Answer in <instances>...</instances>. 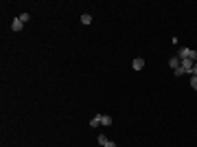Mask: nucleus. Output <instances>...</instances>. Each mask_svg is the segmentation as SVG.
<instances>
[{
	"label": "nucleus",
	"mask_w": 197,
	"mask_h": 147,
	"mask_svg": "<svg viewBox=\"0 0 197 147\" xmlns=\"http://www.w3.org/2000/svg\"><path fill=\"white\" fill-rule=\"evenodd\" d=\"M142 68H145V59L136 57V59H134V70H142Z\"/></svg>",
	"instance_id": "7ed1b4c3"
},
{
	"label": "nucleus",
	"mask_w": 197,
	"mask_h": 147,
	"mask_svg": "<svg viewBox=\"0 0 197 147\" xmlns=\"http://www.w3.org/2000/svg\"><path fill=\"white\" fill-rule=\"evenodd\" d=\"M188 51H191V48L182 46V48H180V53H178V57H180V59H186V57H188Z\"/></svg>",
	"instance_id": "39448f33"
},
{
	"label": "nucleus",
	"mask_w": 197,
	"mask_h": 147,
	"mask_svg": "<svg viewBox=\"0 0 197 147\" xmlns=\"http://www.w3.org/2000/svg\"><path fill=\"white\" fill-rule=\"evenodd\" d=\"M20 20H22V22H29V20H31V15H29V13H22V15H20Z\"/></svg>",
	"instance_id": "9b49d317"
},
{
	"label": "nucleus",
	"mask_w": 197,
	"mask_h": 147,
	"mask_svg": "<svg viewBox=\"0 0 197 147\" xmlns=\"http://www.w3.org/2000/svg\"><path fill=\"white\" fill-rule=\"evenodd\" d=\"M186 59H191V62L195 64V62H197V51H188V57H186Z\"/></svg>",
	"instance_id": "9d476101"
},
{
	"label": "nucleus",
	"mask_w": 197,
	"mask_h": 147,
	"mask_svg": "<svg viewBox=\"0 0 197 147\" xmlns=\"http://www.w3.org/2000/svg\"><path fill=\"white\" fill-rule=\"evenodd\" d=\"M173 72H175V77H182V75H184V70H182V66H180V68H175Z\"/></svg>",
	"instance_id": "f8f14e48"
},
{
	"label": "nucleus",
	"mask_w": 197,
	"mask_h": 147,
	"mask_svg": "<svg viewBox=\"0 0 197 147\" xmlns=\"http://www.w3.org/2000/svg\"><path fill=\"white\" fill-rule=\"evenodd\" d=\"M101 125H112V116H105V114H101Z\"/></svg>",
	"instance_id": "0eeeda50"
},
{
	"label": "nucleus",
	"mask_w": 197,
	"mask_h": 147,
	"mask_svg": "<svg viewBox=\"0 0 197 147\" xmlns=\"http://www.w3.org/2000/svg\"><path fill=\"white\" fill-rule=\"evenodd\" d=\"M98 125H101V114L92 116V121H90V128H98Z\"/></svg>",
	"instance_id": "20e7f679"
},
{
	"label": "nucleus",
	"mask_w": 197,
	"mask_h": 147,
	"mask_svg": "<svg viewBox=\"0 0 197 147\" xmlns=\"http://www.w3.org/2000/svg\"><path fill=\"white\" fill-rule=\"evenodd\" d=\"M180 66H182V70H184V72H193V62H191V59H182V64H180Z\"/></svg>",
	"instance_id": "f257e3e1"
},
{
	"label": "nucleus",
	"mask_w": 197,
	"mask_h": 147,
	"mask_svg": "<svg viewBox=\"0 0 197 147\" xmlns=\"http://www.w3.org/2000/svg\"><path fill=\"white\" fill-rule=\"evenodd\" d=\"M191 86H193V88H195V90H197V77H195V75H193V77H191Z\"/></svg>",
	"instance_id": "ddd939ff"
},
{
	"label": "nucleus",
	"mask_w": 197,
	"mask_h": 147,
	"mask_svg": "<svg viewBox=\"0 0 197 147\" xmlns=\"http://www.w3.org/2000/svg\"><path fill=\"white\" fill-rule=\"evenodd\" d=\"M96 141H98V145H103V147L107 145V136H105V134H98V138H96Z\"/></svg>",
	"instance_id": "1a4fd4ad"
},
{
	"label": "nucleus",
	"mask_w": 197,
	"mask_h": 147,
	"mask_svg": "<svg viewBox=\"0 0 197 147\" xmlns=\"http://www.w3.org/2000/svg\"><path fill=\"white\" fill-rule=\"evenodd\" d=\"M169 64H171V68H173V70H175V68H180V57H171V59H169Z\"/></svg>",
	"instance_id": "423d86ee"
},
{
	"label": "nucleus",
	"mask_w": 197,
	"mask_h": 147,
	"mask_svg": "<svg viewBox=\"0 0 197 147\" xmlns=\"http://www.w3.org/2000/svg\"><path fill=\"white\" fill-rule=\"evenodd\" d=\"M105 147H116V143H112V141H107V145Z\"/></svg>",
	"instance_id": "2eb2a0df"
},
{
	"label": "nucleus",
	"mask_w": 197,
	"mask_h": 147,
	"mask_svg": "<svg viewBox=\"0 0 197 147\" xmlns=\"http://www.w3.org/2000/svg\"><path fill=\"white\" fill-rule=\"evenodd\" d=\"M90 22H92V15L90 13H83L81 15V24H90Z\"/></svg>",
	"instance_id": "6e6552de"
},
{
	"label": "nucleus",
	"mask_w": 197,
	"mask_h": 147,
	"mask_svg": "<svg viewBox=\"0 0 197 147\" xmlns=\"http://www.w3.org/2000/svg\"><path fill=\"white\" fill-rule=\"evenodd\" d=\"M191 75H195V77H197V62L193 64V72H191Z\"/></svg>",
	"instance_id": "4468645a"
},
{
	"label": "nucleus",
	"mask_w": 197,
	"mask_h": 147,
	"mask_svg": "<svg viewBox=\"0 0 197 147\" xmlns=\"http://www.w3.org/2000/svg\"><path fill=\"white\" fill-rule=\"evenodd\" d=\"M22 27H24V24H22V20H20V18H15V20L11 22V29H13L15 33H18V31H22Z\"/></svg>",
	"instance_id": "f03ea898"
}]
</instances>
